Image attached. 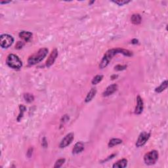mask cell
Returning a JSON list of instances; mask_svg holds the SVG:
<instances>
[{
	"label": "cell",
	"instance_id": "obj_1",
	"mask_svg": "<svg viewBox=\"0 0 168 168\" xmlns=\"http://www.w3.org/2000/svg\"><path fill=\"white\" fill-rule=\"evenodd\" d=\"M118 53L123 54V55L127 56H131L133 55L132 52L129 51V50L120 49V48L111 49L105 52L103 58H102L101 61H100L99 64V68L100 69H103L104 68H106V67L108 66V64H109V62H110V60H112V58L114 57L116 54Z\"/></svg>",
	"mask_w": 168,
	"mask_h": 168
},
{
	"label": "cell",
	"instance_id": "obj_2",
	"mask_svg": "<svg viewBox=\"0 0 168 168\" xmlns=\"http://www.w3.org/2000/svg\"><path fill=\"white\" fill-rule=\"evenodd\" d=\"M48 53V49L47 48H41L39 51L35 52L28 58V63L30 66H33L40 62L44 59Z\"/></svg>",
	"mask_w": 168,
	"mask_h": 168
},
{
	"label": "cell",
	"instance_id": "obj_3",
	"mask_svg": "<svg viewBox=\"0 0 168 168\" xmlns=\"http://www.w3.org/2000/svg\"><path fill=\"white\" fill-rule=\"evenodd\" d=\"M6 63L8 66L12 69H15V70H19L22 66V63L20 58L14 54H9L7 56Z\"/></svg>",
	"mask_w": 168,
	"mask_h": 168
},
{
	"label": "cell",
	"instance_id": "obj_4",
	"mask_svg": "<svg viewBox=\"0 0 168 168\" xmlns=\"http://www.w3.org/2000/svg\"><path fill=\"white\" fill-rule=\"evenodd\" d=\"M159 157L158 152L155 150L147 152L144 156V161L146 165H152L156 162Z\"/></svg>",
	"mask_w": 168,
	"mask_h": 168
},
{
	"label": "cell",
	"instance_id": "obj_5",
	"mask_svg": "<svg viewBox=\"0 0 168 168\" xmlns=\"http://www.w3.org/2000/svg\"><path fill=\"white\" fill-rule=\"evenodd\" d=\"M14 42V38L11 35L4 33L0 36V45L3 49H7L12 45Z\"/></svg>",
	"mask_w": 168,
	"mask_h": 168
},
{
	"label": "cell",
	"instance_id": "obj_6",
	"mask_svg": "<svg viewBox=\"0 0 168 168\" xmlns=\"http://www.w3.org/2000/svg\"><path fill=\"white\" fill-rule=\"evenodd\" d=\"M150 137V133H147V132L143 131L138 136V139L136 140L135 145L138 148H140L142 146H144V144L146 143V142L148 141L149 138Z\"/></svg>",
	"mask_w": 168,
	"mask_h": 168
},
{
	"label": "cell",
	"instance_id": "obj_7",
	"mask_svg": "<svg viewBox=\"0 0 168 168\" xmlns=\"http://www.w3.org/2000/svg\"><path fill=\"white\" fill-rule=\"evenodd\" d=\"M74 138V134L73 133H70L67 134V135L62 138V140H61V142H60V143L59 144V147L60 148H63L68 146V145H70L73 141Z\"/></svg>",
	"mask_w": 168,
	"mask_h": 168
},
{
	"label": "cell",
	"instance_id": "obj_8",
	"mask_svg": "<svg viewBox=\"0 0 168 168\" xmlns=\"http://www.w3.org/2000/svg\"><path fill=\"white\" fill-rule=\"evenodd\" d=\"M58 56V51L56 49H54L52 50L51 53L50 54V55L49 56V58H47V61H46V66L48 67H50L54 64V61H55V60L56 59V58H57Z\"/></svg>",
	"mask_w": 168,
	"mask_h": 168
},
{
	"label": "cell",
	"instance_id": "obj_9",
	"mask_svg": "<svg viewBox=\"0 0 168 168\" xmlns=\"http://www.w3.org/2000/svg\"><path fill=\"white\" fill-rule=\"evenodd\" d=\"M144 108V102L142 98L139 95L136 97V106L135 110V114L136 115H139L141 114L143 111Z\"/></svg>",
	"mask_w": 168,
	"mask_h": 168
},
{
	"label": "cell",
	"instance_id": "obj_10",
	"mask_svg": "<svg viewBox=\"0 0 168 168\" xmlns=\"http://www.w3.org/2000/svg\"><path fill=\"white\" fill-rule=\"evenodd\" d=\"M118 86L117 84H112V85H109L108 87H106V89L104 90L103 93H102V96H108L114 93L117 90Z\"/></svg>",
	"mask_w": 168,
	"mask_h": 168
},
{
	"label": "cell",
	"instance_id": "obj_11",
	"mask_svg": "<svg viewBox=\"0 0 168 168\" xmlns=\"http://www.w3.org/2000/svg\"><path fill=\"white\" fill-rule=\"evenodd\" d=\"M84 150V144L81 142H77L76 144L74 146V148L72 150V154H77L79 153L82 152Z\"/></svg>",
	"mask_w": 168,
	"mask_h": 168
},
{
	"label": "cell",
	"instance_id": "obj_12",
	"mask_svg": "<svg viewBox=\"0 0 168 168\" xmlns=\"http://www.w3.org/2000/svg\"><path fill=\"white\" fill-rule=\"evenodd\" d=\"M19 37L21 39H24L25 41L28 42L30 40V39L32 37V33L30 32H27V31H22L19 33Z\"/></svg>",
	"mask_w": 168,
	"mask_h": 168
},
{
	"label": "cell",
	"instance_id": "obj_13",
	"mask_svg": "<svg viewBox=\"0 0 168 168\" xmlns=\"http://www.w3.org/2000/svg\"><path fill=\"white\" fill-rule=\"evenodd\" d=\"M127 165V159L123 158L116 161L114 165H112L113 168H124Z\"/></svg>",
	"mask_w": 168,
	"mask_h": 168
},
{
	"label": "cell",
	"instance_id": "obj_14",
	"mask_svg": "<svg viewBox=\"0 0 168 168\" xmlns=\"http://www.w3.org/2000/svg\"><path fill=\"white\" fill-rule=\"evenodd\" d=\"M96 89L95 88H92V89L89 91V93H88V94H87V96H86V97L85 98V102L86 103L91 101L92 99L94 97V96L96 95Z\"/></svg>",
	"mask_w": 168,
	"mask_h": 168
},
{
	"label": "cell",
	"instance_id": "obj_15",
	"mask_svg": "<svg viewBox=\"0 0 168 168\" xmlns=\"http://www.w3.org/2000/svg\"><path fill=\"white\" fill-rule=\"evenodd\" d=\"M131 22L135 25H138L141 23L142 17L139 14H133L131 18Z\"/></svg>",
	"mask_w": 168,
	"mask_h": 168
},
{
	"label": "cell",
	"instance_id": "obj_16",
	"mask_svg": "<svg viewBox=\"0 0 168 168\" xmlns=\"http://www.w3.org/2000/svg\"><path fill=\"white\" fill-rule=\"evenodd\" d=\"M121 142H122V140L119 139V138H111V139L109 140L108 146L109 148H112V147H114V146L118 145V144H121Z\"/></svg>",
	"mask_w": 168,
	"mask_h": 168
},
{
	"label": "cell",
	"instance_id": "obj_17",
	"mask_svg": "<svg viewBox=\"0 0 168 168\" xmlns=\"http://www.w3.org/2000/svg\"><path fill=\"white\" fill-rule=\"evenodd\" d=\"M167 87V80H165L160 84V85H159V87H158L155 89V92L157 93H160L161 92L164 91L165 89H166Z\"/></svg>",
	"mask_w": 168,
	"mask_h": 168
},
{
	"label": "cell",
	"instance_id": "obj_18",
	"mask_svg": "<svg viewBox=\"0 0 168 168\" xmlns=\"http://www.w3.org/2000/svg\"><path fill=\"white\" fill-rule=\"evenodd\" d=\"M19 109H20V113L18 116L17 118H16V119H17L18 121H20L21 120V119H22V117H23V115H24V112L26 110V106H25L24 105H23V104H20V105Z\"/></svg>",
	"mask_w": 168,
	"mask_h": 168
},
{
	"label": "cell",
	"instance_id": "obj_19",
	"mask_svg": "<svg viewBox=\"0 0 168 168\" xmlns=\"http://www.w3.org/2000/svg\"><path fill=\"white\" fill-rule=\"evenodd\" d=\"M103 79V75H96V76L93 77V79H92L91 83L93 85H96L98 83H100L102 81V79Z\"/></svg>",
	"mask_w": 168,
	"mask_h": 168
},
{
	"label": "cell",
	"instance_id": "obj_20",
	"mask_svg": "<svg viewBox=\"0 0 168 168\" xmlns=\"http://www.w3.org/2000/svg\"><path fill=\"white\" fill-rule=\"evenodd\" d=\"M24 100H26V102L30 103V102L33 101V100H34V96H33L32 94L25 93L24 94Z\"/></svg>",
	"mask_w": 168,
	"mask_h": 168
},
{
	"label": "cell",
	"instance_id": "obj_21",
	"mask_svg": "<svg viewBox=\"0 0 168 168\" xmlns=\"http://www.w3.org/2000/svg\"><path fill=\"white\" fill-rule=\"evenodd\" d=\"M65 161H66V159L64 158H60V159H58V160L56 161L55 163H54V168H59L62 166V165L64 164Z\"/></svg>",
	"mask_w": 168,
	"mask_h": 168
},
{
	"label": "cell",
	"instance_id": "obj_22",
	"mask_svg": "<svg viewBox=\"0 0 168 168\" xmlns=\"http://www.w3.org/2000/svg\"><path fill=\"white\" fill-rule=\"evenodd\" d=\"M113 3L117 4L119 6H123L124 5H127L131 2V1H126V0H118V1H112Z\"/></svg>",
	"mask_w": 168,
	"mask_h": 168
},
{
	"label": "cell",
	"instance_id": "obj_23",
	"mask_svg": "<svg viewBox=\"0 0 168 168\" xmlns=\"http://www.w3.org/2000/svg\"><path fill=\"white\" fill-rule=\"evenodd\" d=\"M127 68V66L126 65H117V66H115V70L117 71H121L125 70V69Z\"/></svg>",
	"mask_w": 168,
	"mask_h": 168
},
{
	"label": "cell",
	"instance_id": "obj_24",
	"mask_svg": "<svg viewBox=\"0 0 168 168\" xmlns=\"http://www.w3.org/2000/svg\"><path fill=\"white\" fill-rule=\"evenodd\" d=\"M24 45V43H22V42H21V41H18L17 43H16V46H15V48L16 49H20L21 48H22Z\"/></svg>",
	"mask_w": 168,
	"mask_h": 168
},
{
	"label": "cell",
	"instance_id": "obj_25",
	"mask_svg": "<svg viewBox=\"0 0 168 168\" xmlns=\"http://www.w3.org/2000/svg\"><path fill=\"white\" fill-rule=\"evenodd\" d=\"M32 152H33V148H30L28 149V152H27V156L28 158H30L32 155Z\"/></svg>",
	"mask_w": 168,
	"mask_h": 168
},
{
	"label": "cell",
	"instance_id": "obj_26",
	"mask_svg": "<svg viewBox=\"0 0 168 168\" xmlns=\"http://www.w3.org/2000/svg\"><path fill=\"white\" fill-rule=\"evenodd\" d=\"M42 145L44 147V148H46L47 146V142L46 141V138L44 137L42 140Z\"/></svg>",
	"mask_w": 168,
	"mask_h": 168
},
{
	"label": "cell",
	"instance_id": "obj_27",
	"mask_svg": "<svg viewBox=\"0 0 168 168\" xmlns=\"http://www.w3.org/2000/svg\"><path fill=\"white\" fill-rule=\"evenodd\" d=\"M138 41L137 40V39H133V40L131 41V43L136 44V43H138Z\"/></svg>",
	"mask_w": 168,
	"mask_h": 168
},
{
	"label": "cell",
	"instance_id": "obj_28",
	"mask_svg": "<svg viewBox=\"0 0 168 168\" xmlns=\"http://www.w3.org/2000/svg\"><path fill=\"white\" fill-rule=\"evenodd\" d=\"M10 1H0V4H7V3H10Z\"/></svg>",
	"mask_w": 168,
	"mask_h": 168
},
{
	"label": "cell",
	"instance_id": "obj_29",
	"mask_svg": "<svg viewBox=\"0 0 168 168\" xmlns=\"http://www.w3.org/2000/svg\"><path fill=\"white\" fill-rule=\"evenodd\" d=\"M94 2V1H91V2H90L89 3V5H91V4H92V3H93Z\"/></svg>",
	"mask_w": 168,
	"mask_h": 168
}]
</instances>
